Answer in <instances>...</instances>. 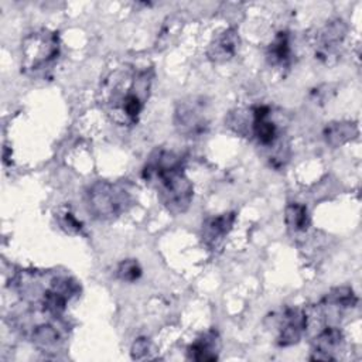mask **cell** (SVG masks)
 I'll return each mask as SVG.
<instances>
[{"mask_svg":"<svg viewBox=\"0 0 362 362\" xmlns=\"http://www.w3.org/2000/svg\"><path fill=\"white\" fill-rule=\"evenodd\" d=\"M178 23H180V20H177L175 17H167L164 24L161 25V30L157 34V44H161V45L168 44L170 38L173 35H175L174 33H177L180 28Z\"/></svg>","mask_w":362,"mask_h":362,"instance_id":"21","label":"cell"},{"mask_svg":"<svg viewBox=\"0 0 362 362\" xmlns=\"http://www.w3.org/2000/svg\"><path fill=\"white\" fill-rule=\"evenodd\" d=\"M358 136V126L355 122L349 120H337L325 124L322 130V137L327 144L331 147H341L349 140Z\"/></svg>","mask_w":362,"mask_h":362,"instance_id":"13","label":"cell"},{"mask_svg":"<svg viewBox=\"0 0 362 362\" xmlns=\"http://www.w3.org/2000/svg\"><path fill=\"white\" fill-rule=\"evenodd\" d=\"M211 124L208 103L201 96L178 100L174 109V126L187 139H199L206 134Z\"/></svg>","mask_w":362,"mask_h":362,"instance_id":"6","label":"cell"},{"mask_svg":"<svg viewBox=\"0 0 362 362\" xmlns=\"http://www.w3.org/2000/svg\"><path fill=\"white\" fill-rule=\"evenodd\" d=\"M249 133L260 147L269 151V164L279 170L290 157L288 143L284 133L272 119V109L267 105H255L249 109Z\"/></svg>","mask_w":362,"mask_h":362,"instance_id":"4","label":"cell"},{"mask_svg":"<svg viewBox=\"0 0 362 362\" xmlns=\"http://www.w3.org/2000/svg\"><path fill=\"white\" fill-rule=\"evenodd\" d=\"M61 51L59 35L41 28L30 33L21 42V71L27 75H44L58 59Z\"/></svg>","mask_w":362,"mask_h":362,"instance_id":"5","label":"cell"},{"mask_svg":"<svg viewBox=\"0 0 362 362\" xmlns=\"http://www.w3.org/2000/svg\"><path fill=\"white\" fill-rule=\"evenodd\" d=\"M154 79L151 66L143 69L119 68L105 78L100 95L109 115L122 124H136L150 96Z\"/></svg>","mask_w":362,"mask_h":362,"instance_id":"1","label":"cell"},{"mask_svg":"<svg viewBox=\"0 0 362 362\" xmlns=\"http://www.w3.org/2000/svg\"><path fill=\"white\" fill-rule=\"evenodd\" d=\"M143 269L136 259H124L117 264L116 276L126 283H133L141 277Z\"/></svg>","mask_w":362,"mask_h":362,"instance_id":"19","label":"cell"},{"mask_svg":"<svg viewBox=\"0 0 362 362\" xmlns=\"http://www.w3.org/2000/svg\"><path fill=\"white\" fill-rule=\"evenodd\" d=\"M308 328V311L307 308L287 307L279 317V346H291L297 344L303 334Z\"/></svg>","mask_w":362,"mask_h":362,"instance_id":"7","label":"cell"},{"mask_svg":"<svg viewBox=\"0 0 362 362\" xmlns=\"http://www.w3.org/2000/svg\"><path fill=\"white\" fill-rule=\"evenodd\" d=\"M136 187L124 181H96L85 192L88 212L98 221H112L126 214L136 204Z\"/></svg>","mask_w":362,"mask_h":362,"instance_id":"3","label":"cell"},{"mask_svg":"<svg viewBox=\"0 0 362 362\" xmlns=\"http://www.w3.org/2000/svg\"><path fill=\"white\" fill-rule=\"evenodd\" d=\"M30 339L41 351H51L61 341V331L55 324L49 321L40 322L30 329Z\"/></svg>","mask_w":362,"mask_h":362,"instance_id":"15","label":"cell"},{"mask_svg":"<svg viewBox=\"0 0 362 362\" xmlns=\"http://www.w3.org/2000/svg\"><path fill=\"white\" fill-rule=\"evenodd\" d=\"M344 345V332L338 327L322 328L311 342L310 361H335L334 352Z\"/></svg>","mask_w":362,"mask_h":362,"instance_id":"9","label":"cell"},{"mask_svg":"<svg viewBox=\"0 0 362 362\" xmlns=\"http://www.w3.org/2000/svg\"><path fill=\"white\" fill-rule=\"evenodd\" d=\"M151 352H153V344L146 337H139L137 339H134L130 348V355L133 359H150Z\"/></svg>","mask_w":362,"mask_h":362,"instance_id":"20","label":"cell"},{"mask_svg":"<svg viewBox=\"0 0 362 362\" xmlns=\"http://www.w3.org/2000/svg\"><path fill=\"white\" fill-rule=\"evenodd\" d=\"M267 62L273 66H286L291 61V42L287 31H279L266 51Z\"/></svg>","mask_w":362,"mask_h":362,"instance_id":"14","label":"cell"},{"mask_svg":"<svg viewBox=\"0 0 362 362\" xmlns=\"http://www.w3.org/2000/svg\"><path fill=\"white\" fill-rule=\"evenodd\" d=\"M219 348L221 341L218 332L209 329L187 348V358L195 362H215L219 358Z\"/></svg>","mask_w":362,"mask_h":362,"instance_id":"12","label":"cell"},{"mask_svg":"<svg viewBox=\"0 0 362 362\" xmlns=\"http://www.w3.org/2000/svg\"><path fill=\"white\" fill-rule=\"evenodd\" d=\"M239 45H240V35L238 28L229 27L212 38L206 49V57L212 62H218V64L226 62L236 55Z\"/></svg>","mask_w":362,"mask_h":362,"instance_id":"10","label":"cell"},{"mask_svg":"<svg viewBox=\"0 0 362 362\" xmlns=\"http://www.w3.org/2000/svg\"><path fill=\"white\" fill-rule=\"evenodd\" d=\"M235 219H236L235 212H223L218 216L208 218L202 223L201 236L204 243L209 249H216L228 236V233L232 230Z\"/></svg>","mask_w":362,"mask_h":362,"instance_id":"11","label":"cell"},{"mask_svg":"<svg viewBox=\"0 0 362 362\" xmlns=\"http://www.w3.org/2000/svg\"><path fill=\"white\" fill-rule=\"evenodd\" d=\"M284 222L293 233H303L311 225V218L305 205L300 202H290L284 209Z\"/></svg>","mask_w":362,"mask_h":362,"instance_id":"17","label":"cell"},{"mask_svg":"<svg viewBox=\"0 0 362 362\" xmlns=\"http://www.w3.org/2000/svg\"><path fill=\"white\" fill-rule=\"evenodd\" d=\"M358 303V297L354 290L348 286L334 287L331 288L321 300L320 305L322 308H335L338 311H344L346 308L355 307Z\"/></svg>","mask_w":362,"mask_h":362,"instance_id":"16","label":"cell"},{"mask_svg":"<svg viewBox=\"0 0 362 362\" xmlns=\"http://www.w3.org/2000/svg\"><path fill=\"white\" fill-rule=\"evenodd\" d=\"M55 219L59 228L69 235H82L83 232V223L75 216L72 209L66 205L59 206L55 212Z\"/></svg>","mask_w":362,"mask_h":362,"instance_id":"18","label":"cell"},{"mask_svg":"<svg viewBox=\"0 0 362 362\" xmlns=\"http://www.w3.org/2000/svg\"><path fill=\"white\" fill-rule=\"evenodd\" d=\"M141 177L157 188L158 199L170 214L187 212L194 198V185L184 173L178 154L164 148L154 150L143 167Z\"/></svg>","mask_w":362,"mask_h":362,"instance_id":"2","label":"cell"},{"mask_svg":"<svg viewBox=\"0 0 362 362\" xmlns=\"http://www.w3.org/2000/svg\"><path fill=\"white\" fill-rule=\"evenodd\" d=\"M348 27L344 20L334 18L325 23L315 35V58L328 64L337 55V48L342 44Z\"/></svg>","mask_w":362,"mask_h":362,"instance_id":"8","label":"cell"}]
</instances>
